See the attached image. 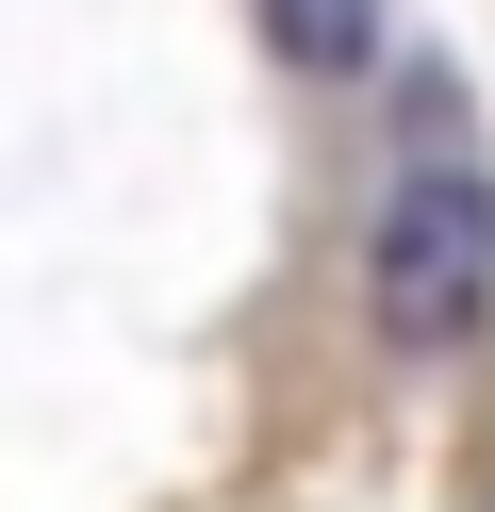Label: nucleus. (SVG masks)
Listing matches in <instances>:
<instances>
[{"instance_id":"1","label":"nucleus","mask_w":495,"mask_h":512,"mask_svg":"<svg viewBox=\"0 0 495 512\" xmlns=\"http://www.w3.org/2000/svg\"><path fill=\"white\" fill-rule=\"evenodd\" d=\"M363 298H380L396 347H479V314H495V166L462 133V100H429L413 149H396L380 232H363Z\"/></svg>"},{"instance_id":"2","label":"nucleus","mask_w":495,"mask_h":512,"mask_svg":"<svg viewBox=\"0 0 495 512\" xmlns=\"http://www.w3.org/2000/svg\"><path fill=\"white\" fill-rule=\"evenodd\" d=\"M281 17H297L314 67H363V34H380V0H281Z\"/></svg>"}]
</instances>
